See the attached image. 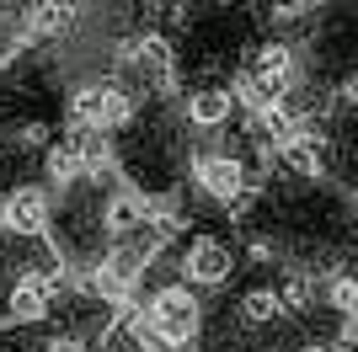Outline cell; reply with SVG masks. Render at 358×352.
<instances>
[{
  "label": "cell",
  "instance_id": "cell-9",
  "mask_svg": "<svg viewBox=\"0 0 358 352\" xmlns=\"http://www.w3.org/2000/svg\"><path fill=\"white\" fill-rule=\"evenodd\" d=\"M70 22H75V0H38L27 11L32 38H59V32H70Z\"/></svg>",
  "mask_w": 358,
  "mask_h": 352
},
{
  "label": "cell",
  "instance_id": "cell-2",
  "mask_svg": "<svg viewBox=\"0 0 358 352\" xmlns=\"http://www.w3.org/2000/svg\"><path fill=\"white\" fill-rule=\"evenodd\" d=\"M75 123L80 129H96V133H113L123 129V123H134V96L123 86H113V80H96V86H80L70 102Z\"/></svg>",
  "mask_w": 358,
  "mask_h": 352
},
{
  "label": "cell",
  "instance_id": "cell-14",
  "mask_svg": "<svg viewBox=\"0 0 358 352\" xmlns=\"http://www.w3.org/2000/svg\"><path fill=\"white\" fill-rule=\"evenodd\" d=\"M348 91H353V96H358V80H353V86H348Z\"/></svg>",
  "mask_w": 358,
  "mask_h": 352
},
{
  "label": "cell",
  "instance_id": "cell-7",
  "mask_svg": "<svg viewBox=\"0 0 358 352\" xmlns=\"http://www.w3.org/2000/svg\"><path fill=\"white\" fill-rule=\"evenodd\" d=\"M48 309H54V272H22L11 288V315L16 321H48Z\"/></svg>",
  "mask_w": 358,
  "mask_h": 352
},
{
  "label": "cell",
  "instance_id": "cell-12",
  "mask_svg": "<svg viewBox=\"0 0 358 352\" xmlns=\"http://www.w3.org/2000/svg\"><path fill=\"white\" fill-rule=\"evenodd\" d=\"M38 352H86V342H80V337H54V342H43Z\"/></svg>",
  "mask_w": 358,
  "mask_h": 352
},
{
  "label": "cell",
  "instance_id": "cell-6",
  "mask_svg": "<svg viewBox=\"0 0 358 352\" xmlns=\"http://www.w3.org/2000/svg\"><path fill=\"white\" fill-rule=\"evenodd\" d=\"M0 219H6V230H11V235H27V240H32V235H43L48 219H54V198H48L43 187H22V192L6 198Z\"/></svg>",
  "mask_w": 358,
  "mask_h": 352
},
{
  "label": "cell",
  "instance_id": "cell-5",
  "mask_svg": "<svg viewBox=\"0 0 358 352\" xmlns=\"http://www.w3.org/2000/svg\"><path fill=\"white\" fill-rule=\"evenodd\" d=\"M193 176H198V192L214 198V203H241L246 198V166L230 161V155H203L193 166Z\"/></svg>",
  "mask_w": 358,
  "mask_h": 352
},
{
  "label": "cell",
  "instance_id": "cell-1",
  "mask_svg": "<svg viewBox=\"0 0 358 352\" xmlns=\"http://www.w3.org/2000/svg\"><path fill=\"white\" fill-rule=\"evenodd\" d=\"M289 91H294V54H289L284 43H273L262 48V54L246 64V75H241V102L252 107H273V102H284Z\"/></svg>",
  "mask_w": 358,
  "mask_h": 352
},
{
  "label": "cell",
  "instance_id": "cell-13",
  "mask_svg": "<svg viewBox=\"0 0 358 352\" xmlns=\"http://www.w3.org/2000/svg\"><path fill=\"white\" fill-rule=\"evenodd\" d=\"M294 352H331V347H321V342H305V347H294Z\"/></svg>",
  "mask_w": 358,
  "mask_h": 352
},
{
  "label": "cell",
  "instance_id": "cell-4",
  "mask_svg": "<svg viewBox=\"0 0 358 352\" xmlns=\"http://www.w3.org/2000/svg\"><path fill=\"white\" fill-rule=\"evenodd\" d=\"M182 272H187L198 288H220V283H230V272H236V256H230V246H224V240L203 235V240H193V246H187Z\"/></svg>",
  "mask_w": 358,
  "mask_h": 352
},
{
  "label": "cell",
  "instance_id": "cell-8",
  "mask_svg": "<svg viewBox=\"0 0 358 352\" xmlns=\"http://www.w3.org/2000/svg\"><path fill=\"white\" fill-rule=\"evenodd\" d=\"M230 112H236V96L224 86H198L193 96H187V117H193L198 129H220Z\"/></svg>",
  "mask_w": 358,
  "mask_h": 352
},
{
  "label": "cell",
  "instance_id": "cell-3",
  "mask_svg": "<svg viewBox=\"0 0 358 352\" xmlns=\"http://www.w3.org/2000/svg\"><path fill=\"white\" fill-rule=\"evenodd\" d=\"M139 267H145V251L139 246H118L113 256H102L96 262V293L102 299H113V305H129L134 299V288H139Z\"/></svg>",
  "mask_w": 358,
  "mask_h": 352
},
{
  "label": "cell",
  "instance_id": "cell-10",
  "mask_svg": "<svg viewBox=\"0 0 358 352\" xmlns=\"http://www.w3.org/2000/svg\"><path fill=\"white\" fill-rule=\"evenodd\" d=\"M278 315H284V299H278L273 288H252L246 299H241V321L246 325H273Z\"/></svg>",
  "mask_w": 358,
  "mask_h": 352
},
{
  "label": "cell",
  "instance_id": "cell-11",
  "mask_svg": "<svg viewBox=\"0 0 358 352\" xmlns=\"http://www.w3.org/2000/svg\"><path fill=\"white\" fill-rule=\"evenodd\" d=\"M327 299H331V309H343V315H353V309H358V278H353V272H343V278H331Z\"/></svg>",
  "mask_w": 358,
  "mask_h": 352
}]
</instances>
